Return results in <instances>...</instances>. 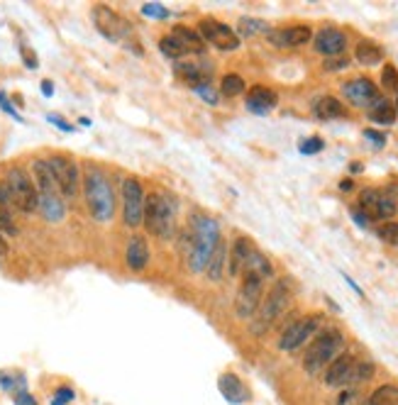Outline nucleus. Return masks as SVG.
Masks as SVG:
<instances>
[{"mask_svg": "<svg viewBox=\"0 0 398 405\" xmlns=\"http://www.w3.org/2000/svg\"><path fill=\"white\" fill-rule=\"evenodd\" d=\"M220 228L213 217L208 215H193L188 228L184 230L179 239V247L184 251V256L188 259V267L191 271L203 273L206 271V264L213 254L215 245L220 242Z\"/></svg>", "mask_w": 398, "mask_h": 405, "instance_id": "nucleus-1", "label": "nucleus"}, {"mask_svg": "<svg viewBox=\"0 0 398 405\" xmlns=\"http://www.w3.org/2000/svg\"><path fill=\"white\" fill-rule=\"evenodd\" d=\"M81 186H84L86 208H88L90 217L98 225H108L115 217V208H118V195L112 188V181L108 171L98 164H86L81 171Z\"/></svg>", "mask_w": 398, "mask_h": 405, "instance_id": "nucleus-2", "label": "nucleus"}, {"mask_svg": "<svg viewBox=\"0 0 398 405\" xmlns=\"http://www.w3.org/2000/svg\"><path fill=\"white\" fill-rule=\"evenodd\" d=\"M347 352V337H345L343 330L337 328H327L320 330L313 339L306 347V354H303V371L308 376H318L323 373L337 356Z\"/></svg>", "mask_w": 398, "mask_h": 405, "instance_id": "nucleus-3", "label": "nucleus"}, {"mask_svg": "<svg viewBox=\"0 0 398 405\" xmlns=\"http://www.w3.org/2000/svg\"><path fill=\"white\" fill-rule=\"evenodd\" d=\"M0 188L5 193L8 203L12 206V210L32 215L40 210V195H37V186L32 181V173L20 164H10L3 173Z\"/></svg>", "mask_w": 398, "mask_h": 405, "instance_id": "nucleus-4", "label": "nucleus"}, {"mask_svg": "<svg viewBox=\"0 0 398 405\" xmlns=\"http://www.w3.org/2000/svg\"><path fill=\"white\" fill-rule=\"evenodd\" d=\"M291 306H293V289L286 278H281V281H276L274 286L266 291V295L262 298L259 310L254 312V317L249 320L252 322L249 330H252L254 337H262V334L269 332L276 322L286 315V310Z\"/></svg>", "mask_w": 398, "mask_h": 405, "instance_id": "nucleus-5", "label": "nucleus"}, {"mask_svg": "<svg viewBox=\"0 0 398 405\" xmlns=\"http://www.w3.org/2000/svg\"><path fill=\"white\" fill-rule=\"evenodd\" d=\"M32 181L37 186V195H40V212L47 222H62L66 217V200H64L62 191L56 186L54 173H51L47 159L37 156L32 159Z\"/></svg>", "mask_w": 398, "mask_h": 405, "instance_id": "nucleus-6", "label": "nucleus"}, {"mask_svg": "<svg viewBox=\"0 0 398 405\" xmlns=\"http://www.w3.org/2000/svg\"><path fill=\"white\" fill-rule=\"evenodd\" d=\"M147 232H151L159 239H171L176 230V203L171 195L154 191L147 195L145 203V222Z\"/></svg>", "mask_w": 398, "mask_h": 405, "instance_id": "nucleus-7", "label": "nucleus"}, {"mask_svg": "<svg viewBox=\"0 0 398 405\" xmlns=\"http://www.w3.org/2000/svg\"><path fill=\"white\" fill-rule=\"evenodd\" d=\"M47 164H49L51 173H54V181L62 191L64 200H76L79 198V191H81V167L76 164L71 154H62V151H56V154L47 156Z\"/></svg>", "mask_w": 398, "mask_h": 405, "instance_id": "nucleus-8", "label": "nucleus"}, {"mask_svg": "<svg viewBox=\"0 0 398 405\" xmlns=\"http://www.w3.org/2000/svg\"><path fill=\"white\" fill-rule=\"evenodd\" d=\"M145 203L147 191L140 184V178L125 176L123 186H120V206H123V222L125 228L137 230L145 222Z\"/></svg>", "mask_w": 398, "mask_h": 405, "instance_id": "nucleus-9", "label": "nucleus"}, {"mask_svg": "<svg viewBox=\"0 0 398 405\" xmlns=\"http://www.w3.org/2000/svg\"><path fill=\"white\" fill-rule=\"evenodd\" d=\"M323 330V315H306V317H296L293 322H288L286 330L281 332L279 337V349L293 354L301 347L310 342L315 334Z\"/></svg>", "mask_w": 398, "mask_h": 405, "instance_id": "nucleus-10", "label": "nucleus"}, {"mask_svg": "<svg viewBox=\"0 0 398 405\" xmlns=\"http://www.w3.org/2000/svg\"><path fill=\"white\" fill-rule=\"evenodd\" d=\"M213 71L215 64L210 59H206V56H186V59L174 62V76L193 90L198 86L210 84L213 81Z\"/></svg>", "mask_w": 398, "mask_h": 405, "instance_id": "nucleus-11", "label": "nucleus"}, {"mask_svg": "<svg viewBox=\"0 0 398 405\" xmlns=\"http://www.w3.org/2000/svg\"><path fill=\"white\" fill-rule=\"evenodd\" d=\"M264 298V281L252 273H242V283L235 295V315L240 320H252Z\"/></svg>", "mask_w": 398, "mask_h": 405, "instance_id": "nucleus-12", "label": "nucleus"}, {"mask_svg": "<svg viewBox=\"0 0 398 405\" xmlns=\"http://www.w3.org/2000/svg\"><path fill=\"white\" fill-rule=\"evenodd\" d=\"M198 34H201V39L206 45L215 47L220 51H235L242 45L240 34L232 27H227L225 23L215 20V17H203L201 23H198Z\"/></svg>", "mask_w": 398, "mask_h": 405, "instance_id": "nucleus-13", "label": "nucleus"}, {"mask_svg": "<svg viewBox=\"0 0 398 405\" xmlns=\"http://www.w3.org/2000/svg\"><path fill=\"white\" fill-rule=\"evenodd\" d=\"M90 15H93V25H96V29L105 39H110V42H120V39H125L129 32H132L127 20L108 5H96L93 10H90Z\"/></svg>", "mask_w": 398, "mask_h": 405, "instance_id": "nucleus-14", "label": "nucleus"}, {"mask_svg": "<svg viewBox=\"0 0 398 405\" xmlns=\"http://www.w3.org/2000/svg\"><path fill=\"white\" fill-rule=\"evenodd\" d=\"M271 47H279V49H296L313 42V29L308 25H288V27H271L266 32Z\"/></svg>", "mask_w": 398, "mask_h": 405, "instance_id": "nucleus-15", "label": "nucleus"}, {"mask_svg": "<svg viewBox=\"0 0 398 405\" xmlns=\"http://www.w3.org/2000/svg\"><path fill=\"white\" fill-rule=\"evenodd\" d=\"M343 95L349 106L354 108H369L376 98H379V86L366 76H357L352 81L343 84Z\"/></svg>", "mask_w": 398, "mask_h": 405, "instance_id": "nucleus-16", "label": "nucleus"}, {"mask_svg": "<svg viewBox=\"0 0 398 405\" xmlns=\"http://www.w3.org/2000/svg\"><path fill=\"white\" fill-rule=\"evenodd\" d=\"M347 45V32H343L340 27H323L318 34H313V49L325 56V59L343 56Z\"/></svg>", "mask_w": 398, "mask_h": 405, "instance_id": "nucleus-17", "label": "nucleus"}, {"mask_svg": "<svg viewBox=\"0 0 398 405\" xmlns=\"http://www.w3.org/2000/svg\"><path fill=\"white\" fill-rule=\"evenodd\" d=\"M357 361L359 359L354 354L343 352V354L337 356L330 367L325 369V373H323L325 386H330V389H347L349 383H352V373H354V367H357Z\"/></svg>", "mask_w": 398, "mask_h": 405, "instance_id": "nucleus-18", "label": "nucleus"}, {"mask_svg": "<svg viewBox=\"0 0 398 405\" xmlns=\"http://www.w3.org/2000/svg\"><path fill=\"white\" fill-rule=\"evenodd\" d=\"M279 106V95L266 86H252L245 95V108L254 115H269Z\"/></svg>", "mask_w": 398, "mask_h": 405, "instance_id": "nucleus-19", "label": "nucleus"}, {"mask_svg": "<svg viewBox=\"0 0 398 405\" xmlns=\"http://www.w3.org/2000/svg\"><path fill=\"white\" fill-rule=\"evenodd\" d=\"M151 259L149 245H147L145 234H132L127 239V247H125V264H127L129 271H145L147 264Z\"/></svg>", "mask_w": 398, "mask_h": 405, "instance_id": "nucleus-20", "label": "nucleus"}, {"mask_svg": "<svg viewBox=\"0 0 398 405\" xmlns=\"http://www.w3.org/2000/svg\"><path fill=\"white\" fill-rule=\"evenodd\" d=\"M218 389H220V393H223V398L232 405H242L252 398V395H249L247 383L232 371H225L223 376L218 378Z\"/></svg>", "mask_w": 398, "mask_h": 405, "instance_id": "nucleus-21", "label": "nucleus"}, {"mask_svg": "<svg viewBox=\"0 0 398 405\" xmlns=\"http://www.w3.org/2000/svg\"><path fill=\"white\" fill-rule=\"evenodd\" d=\"M254 251V245L249 237H235V242L230 245V249H227V271H230V276H242V271H245V264H247L249 254Z\"/></svg>", "mask_w": 398, "mask_h": 405, "instance_id": "nucleus-22", "label": "nucleus"}, {"mask_svg": "<svg viewBox=\"0 0 398 405\" xmlns=\"http://www.w3.org/2000/svg\"><path fill=\"white\" fill-rule=\"evenodd\" d=\"M313 115L323 123H330V120H343L347 117V108L340 98L335 95H320L313 103Z\"/></svg>", "mask_w": 398, "mask_h": 405, "instance_id": "nucleus-23", "label": "nucleus"}, {"mask_svg": "<svg viewBox=\"0 0 398 405\" xmlns=\"http://www.w3.org/2000/svg\"><path fill=\"white\" fill-rule=\"evenodd\" d=\"M366 115H369V120L374 125H379V127H388V125L396 123V108H393V103L388 98H384V95H379V98L371 103L369 108H366Z\"/></svg>", "mask_w": 398, "mask_h": 405, "instance_id": "nucleus-24", "label": "nucleus"}, {"mask_svg": "<svg viewBox=\"0 0 398 405\" xmlns=\"http://www.w3.org/2000/svg\"><path fill=\"white\" fill-rule=\"evenodd\" d=\"M225 267H227V242L220 239L218 245H215L213 254H210V259H208L206 271L203 273H208V281L218 283V281H223V276H225Z\"/></svg>", "mask_w": 398, "mask_h": 405, "instance_id": "nucleus-25", "label": "nucleus"}, {"mask_svg": "<svg viewBox=\"0 0 398 405\" xmlns=\"http://www.w3.org/2000/svg\"><path fill=\"white\" fill-rule=\"evenodd\" d=\"M171 34L179 39L181 47H184L188 56H203V54H206L208 45L203 42L201 34H198L196 29H188V27H184V25H176V27L171 29Z\"/></svg>", "mask_w": 398, "mask_h": 405, "instance_id": "nucleus-26", "label": "nucleus"}, {"mask_svg": "<svg viewBox=\"0 0 398 405\" xmlns=\"http://www.w3.org/2000/svg\"><path fill=\"white\" fill-rule=\"evenodd\" d=\"M242 273H252V276H259L262 281H269V278H274V264H271V259L264 254V251H259L257 247H254V251L249 254Z\"/></svg>", "mask_w": 398, "mask_h": 405, "instance_id": "nucleus-27", "label": "nucleus"}, {"mask_svg": "<svg viewBox=\"0 0 398 405\" xmlns=\"http://www.w3.org/2000/svg\"><path fill=\"white\" fill-rule=\"evenodd\" d=\"M354 62L362 64V66H376V64L384 62V49L371 39H362L354 47Z\"/></svg>", "mask_w": 398, "mask_h": 405, "instance_id": "nucleus-28", "label": "nucleus"}, {"mask_svg": "<svg viewBox=\"0 0 398 405\" xmlns=\"http://www.w3.org/2000/svg\"><path fill=\"white\" fill-rule=\"evenodd\" d=\"M362 405H398V386L396 383H384Z\"/></svg>", "mask_w": 398, "mask_h": 405, "instance_id": "nucleus-29", "label": "nucleus"}, {"mask_svg": "<svg viewBox=\"0 0 398 405\" xmlns=\"http://www.w3.org/2000/svg\"><path fill=\"white\" fill-rule=\"evenodd\" d=\"M0 232L5 234V237H15L17 234V222L12 217V206L8 203L3 188H0Z\"/></svg>", "mask_w": 398, "mask_h": 405, "instance_id": "nucleus-30", "label": "nucleus"}, {"mask_svg": "<svg viewBox=\"0 0 398 405\" xmlns=\"http://www.w3.org/2000/svg\"><path fill=\"white\" fill-rule=\"evenodd\" d=\"M245 88H247V84L240 73H225L220 78V95H225V98H237L245 93Z\"/></svg>", "mask_w": 398, "mask_h": 405, "instance_id": "nucleus-31", "label": "nucleus"}, {"mask_svg": "<svg viewBox=\"0 0 398 405\" xmlns=\"http://www.w3.org/2000/svg\"><path fill=\"white\" fill-rule=\"evenodd\" d=\"M159 51H162L166 59H171V62H179V59H186V56H188L184 47H181V42L171 32L159 39Z\"/></svg>", "mask_w": 398, "mask_h": 405, "instance_id": "nucleus-32", "label": "nucleus"}, {"mask_svg": "<svg viewBox=\"0 0 398 405\" xmlns=\"http://www.w3.org/2000/svg\"><path fill=\"white\" fill-rule=\"evenodd\" d=\"M374 373H376L374 361H369V359L357 361V367H354V373H352V383H349V386H362V383L371 381Z\"/></svg>", "mask_w": 398, "mask_h": 405, "instance_id": "nucleus-33", "label": "nucleus"}, {"mask_svg": "<svg viewBox=\"0 0 398 405\" xmlns=\"http://www.w3.org/2000/svg\"><path fill=\"white\" fill-rule=\"evenodd\" d=\"M269 25L264 20H254V17H242L240 20V34L242 37H254V34H266L269 32Z\"/></svg>", "mask_w": 398, "mask_h": 405, "instance_id": "nucleus-34", "label": "nucleus"}, {"mask_svg": "<svg viewBox=\"0 0 398 405\" xmlns=\"http://www.w3.org/2000/svg\"><path fill=\"white\" fill-rule=\"evenodd\" d=\"M376 237L382 239L384 245L398 247V220H388V222H382V225H379V228H376Z\"/></svg>", "mask_w": 398, "mask_h": 405, "instance_id": "nucleus-35", "label": "nucleus"}, {"mask_svg": "<svg viewBox=\"0 0 398 405\" xmlns=\"http://www.w3.org/2000/svg\"><path fill=\"white\" fill-rule=\"evenodd\" d=\"M323 149H325V139H320V137H306V139H301V145H298V151L306 156L320 154Z\"/></svg>", "mask_w": 398, "mask_h": 405, "instance_id": "nucleus-36", "label": "nucleus"}, {"mask_svg": "<svg viewBox=\"0 0 398 405\" xmlns=\"http://www.w3.org/2000/svg\"><path fill=\"white\" fill-rule=\"evenodd\" d=\"M382 88L384 90H398V69L393 64H386L382 69Z\"/></svg>", "mask_w": 398, "mask_h": 405, "instance_id": "nucleus-37", "label": "nucleus"}, {"mask_svg": "<svg viewBox=\"0 0 398 405\" xmlns=\"http://www.w3.org/2000/svg\"><path fill=\"white\" fill-rule=\"evenodd\" d=\"M335 405H362V393H359L357 386H347V389H343V393L337 395Z\"/></svg>", "mask_w": 398, "mask_h": 405, "instance_id": "nucleus-38", "label": "nucleus"}, {"mask_svg": "<svg viewBox=\"0 0 398 405\" xmlns=\"http://www.w3.org/2000/svg\"><path fill=\"white\" fill-rule=\"evenodd\" d=\"M196 93L203 98V103H208V106H218L220 103V90H215L213 84H206V86H198Z\"/></svg>", "mask_w": 398, "mask_h": 405, "instance_id": "nucleus-39", "label": "nucleus"}, {"mask_svg": "<svg viewBox=\"0 0 398 405\" xmlns=\"http://www.w3.org/2000/svg\"><path fill=\"white\" fill-rule=\"evenodd\" d=\"M73 398H76V393H73L71 386H59V389L54 391V398H51V405H69Z\"/></svg>", "mask_w": 398, "mask_h": 405, "instance_id": "nucleus-40", "label": "nucleus"}, {"mask_svg": "<svg viewBox=\"0 0 398 405\" xmlns=\"http://www.w3.org/2000/svg\"><path fill=\"white\" fill-rule=\"evenodd\" d=\"M142 15L154 17V20H166V17L171 15V12H169L164 5H159V3H149V5L142 8Z\"/></svg>", "mask_w": 398, "mask_h": 405, "instance_id": "nucleus-41", "label": "nucleus"}, {"mask_svg": "<svg viewBox=\"0 0 398 405\" xmlns=\"http://www.w3.org/2000/svg\"><path fill=\"white\" fill-rule=\"evenodd\" d=\"M364 139L369 142V145H374L376 149H382V147L386 145V134L379 132V130H371V127L364 130Z\"/></svg>", "mask_w": 398, "mask_h": 405, "instance_id": "nucleus-42", "label": "nucleus"}, {"mask_svg": "<svg viewBox=\"0 0 398 405\" xmlns=\"http://www.w3.org/2000/svg\"><path fill=\"white\" fill-rule=\"evenodd\" d=\"M347 66H349L347 56H335V59L323 62V69H325V71H343V69H347Z\"/></svg>", "mask_w": 398, "mask_h": 405, "instance_id": "nucleus-43", "label": "nucleus"}, {"mask_svg": "<svg viewBox=\"0 0 398 405\" xmlns=\"http://www.w3.org/2000/svg\"><path fill=\"white\" fill-rule=\"evenodd\" d=\"M349 215H352V220L357 222V225H359V228H362V230H369V228H371V220H369V215H366V212H362V210H359L357 206H354L352 210H349Z\"/></svg>", "mask_w": 398, "mask_h": 405, "instance_id": "nucleus-44", "label": "nucleus"}, {"mask_svg": "<svg viewBox=\"0 0 398 405\" xmlns=\"http://www.w3.org/2000/svg\"><path fill=\"white\" fill-rule=\"evenodd\" d=\"M15 405H37V400H34V395L27 393V391H17V393H15Z\"/></svg>", "mask_w": 398, "mask_h": 405, "instance_id": "nucleus-45", "label": "nucleus"}, {"mask_svg": "<svg viewBox=\"0 0 398 405\" xmlns=\"http://www.w3.org/2000/svg\"><path fill=\"white\" fill-rule=\"evenodd\" d=\"M49 123H54L56 125V127H62V130H66V132H71V125H66V123H62V117H59V115H49Z\"/></svg>", "mask_w": 398, "mask_h": 405, "instance_id": "nucleus-46", "label": "nucleus"}, {"mask_svg": "<svg viewBox=\"0 0 398 405\" xmlns=\"http://www.w3.org/2000/svg\"><path fill=\"white\" fill-rule=\"evenodd\" d=\"M8 256V242H5V234L0 232V259H5Z\"/></svg>", "mask_w": 398, "mask_h": 405, "instance_id": "nucleus-47", "label": "nucleus"}, {"mask_svg": "<svg viewBox=\"0 0 398 405\" xmlns=\"http://www.w3.org/2000/svg\"><path fill=\"white\" fill-rule=\"evenodd\" d=\"M340 188H343V191H352V188H354V184L347 178V181H343V184H340Z\"/></svg>", "mask_w": 398, "mask_h": 405, "instance_id": "nucleus-48", "label": "nucleus"}, {"mask_svg": "<svg viewBox=\"0 0 398 405\" xmlns=\"http://www.w3.org/2000/svg\"><path fill=\"white\" fill-rule=\"evenodd\" d=\"M42 90H45L47 95H51V90H54V88H51V84H49V81H45V84H42Z\"/></svg>", "mask_w": 398, "mask_h": 405, "instance_id": "nucleus-49", "label": "nucleus"}, {"mask_svg": "<svg viewBox=\"0 0 398 405\" xmlns=\"http://www.w3.org/2000/svg\"><path fill=\"white\" fill-rule=\"evenodd\" d=\"M362 169H364V167H362V164H352V167H349V171L357 173V171H362Z\"/></svg>", "mask_w": 398, "mask_h": 405, "instance_id": "nucleus-50", "label": "nucleus"}, {"mask_svg": "<svg viewBox=\"0 0 398 405\" xmlns=\"http://www.w3.org/2000/svg\"><path fill=\"white\" fill-rule=\"evenodd\" d=\"M393 108H396V115H398V90H396V100H393Z\"/></svg>", "mask_w": 398, "mask_h": 405, "instance_id": "nucleus-51", "label": "nucleus"}]
</instances>
